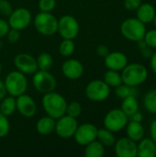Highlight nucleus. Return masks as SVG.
I'll list each match as a JSON object with an SVG mask.
<instances>
[{"label": "nucleus", "mask_w": 156, "mask_h": 157, "mask_svg": "<svg viewBox=\"0 0 156 157\" xmlns=\"http://www.w3.org/2000/svg\"><path fill=\"white\" fill-rule=\"evenodd\" d=\"M115 154L118 157L137 156V144L129 137L120 138L115 142Z\"/></svg>", "instance_id": "2eb2a0df"}, {"label": "nucleus", "mask_w": 156, "mask_h": 157, "mask_svg": "<svg viewBox=\"0 0 156 157\" xmlns=\"http://www.w3.org/2000/svg\"><path fill=\"white\" fill-rule=\"evenodd\" d=\"M121 110L128 116L131 117L132 114L139 110V104L136 98V96L131 95L123 98L121 104Z\"/></svg>", "instance_id": "5701e85b"}, {"label": "nucleus", "mask_w": 156, "mask_h": 157, "mask_svg": "<svg viewBox=\"0 0 156 157\" xmlns=\"http://www.w3.org/2000/svg\"><path fill=\"white\" fill-rule=\"evenodd\" d=\"M56 120L50 116H44L40 118L36 123V130L41 135H49L54 132Z\"/></svg>", "instance_id": "6ab92c4d"}, {"label": "nucleus", "mask_w": 156, "mask_h": 157, "mask_svg": "<svg viewBox=\"0 0 156 157\" xmlns=\"http://www.w3.org/2000/svg\"><path fill=\"white\" fill-rule=\"evenodd\" d=\"M0 113L4 114L6 117L11 116L16 110V98L9 96V97H5L1 101H0Z\"/></svg>", "instance_id": "b1692460"}, {"label": "nucleus", "mask_w": 156, "mask_h": 157, "mask_svg": "<svg viewBox=\"0 0 156 157\" xmlns=\"http://www.w3.org/2000/svg\"><path fill=\"white\" fill-rule=\"evenodd\" d=\"M103 80L109 87H117L122 84L121 75H120L118 71L114 70L107 71L104 75Z\"/></svg>", "instance_id": "a878e982"}, {"label": "nucleus", "mask_w": 156, "mask_h": 157, "mask_svg": "<svg viewBox=\"0 0 156 157\" xmlns=\"http://www.w3.org/2000/svg\"><path fill=\"white\" fill-rule=\"evenodd\" d=\"M98 129L92 123H83L78 125L74 132V140L77 144L86 146L89 143L97 140Z\"/></svg>", "instance_id": "f8f14e48"}, {"label": "nucleus", "mask_w": 156, "mask_h": 157, "mask_svg": "<svg viewBox=\"0 0 156 157\" xmlns=\"http://www.w3.org/2000/svg\"><path fill=\"white\" fill-rule=\"evenodd\" d=\"M1 72H2V63L0 62V74H1Z\"/></svg>", "instance_id": "a18cd8bd"}, {"label": "nucleus", "mask_w": 156, "mask_h": 157, "mask_svg": "<svg viewBox=\"0 0 156 157\" xmlns=\"http://www.w3.org/2000/svg\"><path fill=\"white\" fill-rule=\"evenodd\" d=\"M16 107L18 113L25 118H32L37 112L36 102L26 93L16 98Z\"/></svg>", "instance_id": "ddd939ff"}, {"label": "nucleus", "mask_w": 156, "mask_h": 157, "mask_svg": "<svg viewBox=\"0 0 156 157\" xmlns=\"http://www.w3.org/2000/svg\"><path fill=\"white\" fill-rule=\"evenodd\" d=\"M97 140L99 141L104 146H113L115 144L116 139L115 136L113 135V132H110L109 130L104 128V129H98L97 132Z\"/></svg>", "instance_id": "393cba45"}, {"label": "nucleus", "mask_w": 156, "mask_h": 157, "mask_svg": "<svg viewBox=\"0 0 156 157\" xmlns=\"http://www.w3.org/2000/svg\"><path fill=\"white\" fill-rule=\"evenodd\" d=\"M109 94L110 87L104 82V80H92L86 86V96L91 101H104L108 98Z\"/></svg>", "instance_id": "6e6552de"}, {"label": "nucleus", "mask_w": 156, "mask_h": 157, "mask_svg": "<svg viewBox=\"0 0 156 157\" xmlns=\"http://www.w3.org/2000/svg\"><path fill=\"white\" fill-rule=\"evenodd\" d=\"M77 127L78 123L76 119L64 114L56 120L54 132L60 138L69 139L74 137Z\"/></svg>", "instance_id": "9d476101"}, {"label": "nucleus", "mask_w": 156, "mask_h": 157, "mask_svg": "<svg viewBox=\"0 0 156 157\" xmlns=\"http://www.w3.org/2000/svg\"><path fill=\"white\" fill-rule=\"evenodd\" d=\"M143 103L145 109L149 112L156 114V89L149 91L145 95Z\"/></svg>", "instance_id": "c85d7f7f"}, {"label": "nucleus", "mask_w": 156, "mask_h": 157, "mask_svg": "<svg viewBox=\"0 0 156 157\" xmlns=\"http://www.w3.org/2000/svg\"><path fill=\"white\" fill-rule=\"evenodd\" d=\"M142 4V0H124V6L127 10H136L140 5Z\"/></svg>", "instance_id": "e433bc0d"}, {"label": "nucleus", "mask_w": 156, "mask_h": 157, "mask_svg": "<svg viewBox=\"0 0 156 157\" xmlns=\"http://www.w3.org/2000/svg\"><path fill=\"white\" fill-rule=\"evenodd\" d=\"M10 131V123L7 117L0 113V138L6 137Z\"/></svg>", "instance_id": "2f4dec72"}, {"label": "nucleus", "mask_w": 156, "mask_h": 157, "mask_svg": "<svg viewBox=\"0 0 156 157\" xmlns=\"http://www.w3.org/2000/svg\"><path fill=\"white\" fill-rule=\"evenodd\" d=\"M6 38H7L9 42L16 43L20 39V30L13 29V28H10L8 32L6 33Z\"/></svg>", "instance_id": "c9c22d12"}, {"label": "nucleus", "mask_w": 156, "mask_h": 157, "mask_svg": "<svg viewBox=\"0 0 156 157\" xmlns=\"http://www.w3.org/2000/svg\"><path fill=\"white\" fill-rule=\"evenodd\" d=\"M41 106L48 116L57 120L65 114L67 101L61 94L52 91L43 94Z\"/></svg>", "instance_id": "f257e3e1"}, {"label": "nucleus", "mask_w": 156, "mask_h": 157, "mask_svg": "<svg viewBox=\"0 0 156 157\" xmlns=\"http://www.w3.org/2000/svg\"><path fill=\"white\" fill-rule=\"evenodd\" d=\"M37 61V65L39 70H44V71H49L52 64H53V59L52 56L48 53V52H42L40 53L38 58L36 59Z\"/></svg>", "instance_id": "bb28decb"}, {"label": "nucleus", "mask_w": 156, "mask_h": 157, "mask_svg": "<svg viewBox=\"0 0 156 157\" xmlns=\"http://www.w3.org/2000/svg\"><path fill=\"white\" fill-rule=\"evenodd\" d=\"M32 21V15L26 7H17L13 9L8 17V24L10 28L22 30L28 28Z\"/></svg>", "instance_id": "9b49d317"}, {"label": "nucleus", "mask_w": 156, "mask_h": 157, "mask_svg": "<svg viewBox=\"0 0 156 157\" xmlns=\"http://www.w3.org/2000/svg\"><path fill=\"white\" fill-rule=\"evenodd\" d=\"M148 77L147 68L141 63H130L122 69L121 78L122 83L130 86H136L143 84Z\"/></svg>", "instance_id": "f03ea898"}, {"label": "nucleus", "mask_w": 156, "mask_h": 157, "mask_svg": "<svg viewBox=\"0 0 156 157\" xmlns=\"http://www.w3.org/2000/svg\"><path fill=\"white\" fill-rule=\"evenodd\" d=\"M127 136L134 142H140L144 135V129L141 122L137 121H131L129 124L126 125Z\"/></svg>", "instance_id": "412c9836"}, {"label": "nucleus", "mask_w": 156, "mask_h": 157, "mask_svg": "<svg viewBox=\"0 0 156 157\" xmlns=\"http://www.w3.org/2000/svg\"><path fill=\"white\" fill-rule=\"evenodd\" d=\"M143 39L145 44L148 47L156 49V29H151L148 32L146 31Z\"/></svg>", "instance_id": "72a5a7b5"}, {"label": "nucleus", "mask_w": 156, "mask_h": 157, "mask_svg": "<svg viewBox=\"0 0 156 157\" xmlns=\"http://www.w3.org/2000/svg\"><path fill=\"white\" fill-rule=\"evenodd\" d=\"M120 32L127 39L131 41H140L143 40L146 33V27L138 18H127L120 25Z\"/></svg>", "instance_id": "39448f33"}, {"label": "nucleus", "mask_w": 156, "mask_h": 157, "mask_svg": "<svg viewBox=\"0 0 156 157\" xmlns=\"http://www.w3.org/2000/svg\"><path fill=\"white\" fill-rule=\"evenodd\" d=\"M105 155V146L97 140H95L86 145L85 156L102 157Z\"/></svg>", "instance_id": "4be33fe9"}, {"label": "nucleus", "mask_w": 156, "mask_h": 157, "mask_svg": "<svg viewBox=\"0 0 156 157\" xmlns=\"http://www.w3.org/2000/svg\"><path fill=\"white\" fill-rule=\"evenodd\" d=\"M128 116L120 109H114L107 113L104 118V127L112 132H118L128 124Z\"/></svg>", "instance_id": "1a4fd4ad"}, {"label": "nucleus", "mask_w": 156, "mask_h": 157, "mask_svg": "<svg viewBox=\"0 0 156 157\" xmlns=\"http://www.w3.org/2000/svg\"><path fill=\"white\" fill-rule=\"evenodd\" d=\"M81 113H82V106L79 102L73 101V102L67 104L66 112H65L66 115L76 119L77 117L80 116Z\"/></svg>", "instance_id": "7c9ffc66"}, {"label": "nucleus", "mask_w": 156, "mask_h": 157, "mask_svg": "<svg viewBox=\"0 0 156 157\" xmlns=\"http://www.w3.org/2000/svg\"><path fill=\"white\" fill-rule=\"evenodd\" d=\"M7 92H6V86H5V83L4 81H2L0 79V101L6 96Z\"/></svg>", "instance_id": "79ce46f5"}, {"label": "nucleus", "mask_w": 156, "mask_h": 157, "mask_svg": "<svg viewBox=\"0 0 156 157\" xmlns=\"http://www.w3.org/2000/svg\"><path fill=\"white\" fill-rule=\"evenodd\" d=\"M75 50V44L73 40L63 39L59 45V52L63 57H70Z\"/></svg>", "instance_id": "cd10ccee"}, {"label": "nucleus", "mask_w": 156, "mask_h": 157, "mask_svg": "<svg viewBox=\"0 0 156 157\" xmlns=\"http://www.w3.org/2000/svg\"><path fill=\"white\" fill-rule=\"evenodd\" d=\"M63 75L70 80H77L84 74V65L76 59H68L62 64Z\"/></svg>", "instance_id": "dca6fc26"}, {"label": "nucleus", "mask_w": 156, "mask_h": 157, "mask_svg": "<svg viewBox=\"0 0 156 157\" xmlns=\"http://www.w3.org/2000/svg\"><path fill=\"white\" fill-rule=\"evenodd\" d=\"M115 94L117 97H119L120 98H124L131 95L136 96V92H135V89L133 88V86H130L125 84H121L119 86H117L116 90H115Z\"/></svg>", "instance_id": "c756f323"}, {"label": "nucleus", "mask_w": 156, "mask_h": 157, "mask_svg": "<svg viewBox=\"0 0 156 157\" xmlns=\"http://www.w3.org/2000/svg\"><path fill=\"white\" fill-rule=\"evenodd\" d=\"M97 53L98 54V56L105 58L109 53V50H108V48L106 45L101 44V45L97 46Z\"/></svg>", "instance_id": "58836bf2"}, {"label": "nucleus", "mask_w": 156, "mask_h": 157, "mask_svg": "<svg viewBox=\"0 0 156 157\" xmlns=\"http://www.w3.org/2000/svg\"><path fill=\"white\" fill-rule=\"evenodd\" d=\"M137 155L139 157H155L156 144L152 139H142L137 145Z\"/></svg>", "instance_id": "a211bd4d"}, {"label": "nucleus", "mask_w": 156, "mask_h": 157, "mask_svg": "<svg viewBox=\"0 0 156 157\" xmlns=\"http://www.w3.org/2000/svg\"><path fill=\"white\" fill-rule=\"evenodd\" d=\"M79 30V23L74 16L64 15L58 19L57 32L63 39L74 40L77 37Z\"/></svg>", "instance_id": "0eeeda50"}, {"label": "nucleus", "mask_w": 156, "mask_h": 157, "mask_svg": "<svg viewBox=\"0 0 156 157\" xmlns=\"http://www.w3.org/2000/svg\"><path fill=\"white\" fill-rule=\"evenodd\" d=\"M9 29L10 27L8 22L3 18H0V39L6 36V33L8 32Z\"/></svg>", "instance_id": "4c0bfd02"}, {"label": "nucleus", "mask_w": 156, "mask_h": 157, "mask_svg": "<svg viewBox=\"0 0 156 157\" xmlns=\"http://www.w3.org/2000/svg\"><path fill=\"white\" fill-rule=\"evenodd\" d=\"M150 132H151V139L156 144V120L154 121L151 124Z\"/></svg>", "instance_id": "ea45409f"}, {"label": "nucleus", "mask_w": 156, "mask_h": 157, "mask_svg": "<svg viewBox=\"0 0 156 157\" xmlns=\"http://www.w3.org/2000/svg\"><path fill=\"white\" fill-rule=\"evenodd\" d=\"M32 84L38 92L41 94H47L55 90L57 81L54 75L49 71L38 69L33 74Z\"/></svg>", "instance_id": "423d86ee"}, {"label": "nucleus", "mask_w": 156, "mask_h": 157, "mask_svg": "<svg viewBox=\"0 0 156 157\" xmlns=\"http://www.w3.org/2000/svg\"><path fill=\"white\" fill-rule=\"evenodd\" d=\"M154 25H155V27H156V14H155V16H154Z\"/></svg>", "instance_id": "c03bdc74"}, {"label": "nucleus", "mask_w": 156, "mask_h": 157, "mask_svg": "<svg viewBox=\"0 0 156 157\" xmlns=\"http://www.w3.org/2000/svg\"><path fill=\"white\" fill-rule=\"evenodd\" d=\"M4 83L7 94L15 98L25 94L28 89V79L26 75L18 70L7 74Z\"/></svg>", "instance_id": "7ed1b4c3"}, {"label": "nucleus", "mask_w": 156, "mask_h": 157, "mask_svg": "<svg viewBox=\"0 0 156 157\" xmlns=\"http://www.w3.org/2000/svg\"><path fill=\"white\" fill-rule=\"evenodd\" d=\"M130 118H131V120L132 121H137V122H142L143 120V114H142L141 112H139V111H137V112H135L134 114H132Z\"/></svg>", "instance_id": "a19ab883"}, {"label": "nucleus", "mask_w": 156, "mask_h": 157, "mask_svg": "<svg viewBox=\"0 0 156 157\" xmlns=\"http://www.w3.org/2000/svg\"><path fill=\"white\" fill-rule=\"evenodd\" d=\"M128 64L127 56L120 52H109L105 57V65L109 70L114 71H122V69Z\"/></svg>", "instance_id": "f3484780"}, {"label": "nucleus", "mask_w": 156, "mask_h": 157, "mask_svg": "<svg viewBox=\"0 0 156 157\" xmlns=\"http://www.w3.org/2000/svg\"><path fill=\"white\" fill-rule=\"evenodd\" d=\"M36 30L43 36H52L57 33L58 19L51 12H40L33 19Z\"/></svg>", "instance_id": "20e7f679"}, {"label": "nucleus", "mask_w": 156, "mask_h": 157, "mask_svg": "<svg viewBox=\"0 0 156 157\" xmlns=\"http://www.w3.org/2000/svg\"><path fill=\"white\" fill-rule=\"evenodd\" d=\"M155 8L148 3L141 4L137 8V18L143 23H150L154 20L155 16Z\"/></svg>", "instance_id": "aec40b11"}, {"label": "nucleus", "mask_w": 156, "mask_h": 157, "mask_svg": "<svg viewBox=\"0 0 156 157\" xmlns=\"http://www.w3.org/2000/svg\"><path fill=\"white\" fill-rule=\"evenodd\" d=\"M13 11L11 3L7 0H0V14L5 17H9Z\"/></svg>", "instance_id": "f704fd0d"}, {"label": "nucleus", "mask_w": 156, "mask_h": 157, "mask_svg": "<svg viewBox=\"0 0 156 157\" xmlns=\"http://www.w3.org/2000/svg\"><path fill=\"white\" fill-rule=\"evenodd\" d=\"M56 6V0H40L39 8L41 12H51Z\"/></svg>", "instance_id": "473e14b6"}, {"label": "nucleus", "mask_w": 156, "mask_h": 157, "mask_svg": "<svg viewBox=\"0 0 156 157\" xmlns=\"http://www.w3.org/2000/svg\"><path fill=\"white\" fill-rule=\"evenodd\" d=\"M151 68L156 75V52L151 56Z\"/></svg>", "instance_id": "37998d69"}, {"label": "nucleus", "mask_w": 156, "mask_h": 157, "mask_svg": "<svg viewBox=\"0 0 156 157\" xmlns=\"http://www.w3.org/2000/svg\"><path fill=\"white\" fill-rule=\"evenodd\" d=\"M16 68L25 75H33L38 70L36 59L29 53H18L14 59Z\"/></svg>", "instance_id": "4468645a"}]
</instances>
